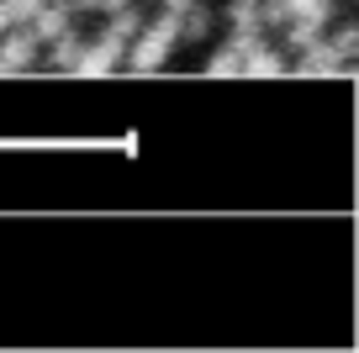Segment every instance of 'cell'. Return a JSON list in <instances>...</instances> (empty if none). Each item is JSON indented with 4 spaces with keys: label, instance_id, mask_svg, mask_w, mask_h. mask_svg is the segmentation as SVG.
<instances>
[{
    "label": "cell",
    "instance_id": "cell-1",
    "mask_svg": "<svg viewBox=\"0 0 359 353\" xmlns=\"http://www.w3.org/2000/svg\"><path fill=\"white\" fill-rule=\"evenodd\" d=\"M175 43H180V11H164V16H154V22L137 27V37L127 43L122 58L137 69V74H154V69H164V58L175 53Z\"/></svg>",
    "mask_w": 359,
    "mask_h": 353
},
{
    "label": "cell",
    "instance_id": "cell-2",
    "mask_svg": "<svg viewBox=\"0 0 359 353\" xmlns=\"http://www.w3.org/2000/svg\"><path fill=\"white\" fill-rule=\"evenodd\" d=\"M122 53H127V43H122V37L101 32L90 48L79 43V58H74V69H69V74H79V79H106L116 64H122Z\"/></svg>",
    "mask_w": 359,
    "mask_h": 353
},
{
    "label": "cell",
    "instance_id": "cell-3",
    "mask_svg": "<svg viewBox=\"0 0 359 353\" xmlns=\"http://www.w3.org/2000/svg\"><path fill=\"white\" fill-rule=\"evenodd\" d=\"M37 64V37L27 32L22 22L0 32V74H22V69Z\"/></svg>",
    "mask_w": 359,
    "mask_h": 353
},
{
    "label": "cell",
    "instance_id": "cell-4",
    "mask_svg": "<svg viewBox=\"0 0 359 353\" xmlns=\"http://www.w3.org/2000/svg\"><path fill=\"white\" fill-rule=\"evenodd\" d=\"M296 74H302V79H327V74H348V58L338 53L333 43H323V37H317V43H306V48H302V58H296Z\"/></svg>",
    "mask_w": 359,
    "mask_h": 353
},
{
    "label": "cell",
    "instance_id": "cell-5",
    "mask_svg": "<svg viewBox=\"0 0 359 353\" xmlns=\"http://www.w3.org/2000/svg\"><path fill=\"white\" fill-rule=\"evenodd\" d=\"M285 69H291V64H285V53H280V48H269L264 37L243 48V74L248 79H280Z\"/></svg>",
    "mask_w": 359,
    "mask_h": 353
},
{
    "label": "cell",
    "instance_id": "cell-6",
    "mask_svg": "<svg viewBox=\"0 0 359 353\" xmlns=\"http://www.w3.org/2000/svg\"><path fill=\"white\" fill-rule=\"evenodd\" d=\"M327 16H333V11H327V0H317L312 11H296L291 22H285V37H291V48H296V53H302L306 43H317V37H323Z\"/></svg>",
    "mask_w": 359,
    "mask_h": 353
},
{
    "label": "cell",
    "instance_id": "cell-7",
    "mask_svg": "<svg viewBox=\"0 0 359 353\" xmlns=\"http://www.w3.org/2000/svg\"><path fill=\"white\" fill-rule=\"evenodd\" d=\"M227 22H233V43H238V48L259 43V32H264V16H259V0H233V11H227Z\"/></svg>",
    "mask_w": 359,
    "mask_h": 353
},
{
    "label": "cell",
    "instance_id": "cell-8",
    "mask_svg": "<svg viewBox=\"0 0 359 353\" xmlns=\"http://www.w3.org/2000/svg\"><path fill=\"white\" fill-rule=\"evenodd\" d=\"M64 27H69V6H64V0H53V6H48V0H43V6H37V11L27 16V32H32L37 43H48V37H58V32H64Z\"/></svg>",
    "mask_w": 359,
    "mask_h": 353
},
{
    "label": "cell",
    "instance_id": "cell-9",
    "mask_svg": "<svg viewBox=\"0 0 359 353\" xmlns=\"http://www.w3.org/2000/svg\"><path fill=\"white\" fill-rule=\"evenodd\" d=\"M74 58H79V37L69 32V27L58 37H48V64L53 69H74Z\"/></svg>",
    "mask_w": 359,
    "mask_h": 353
},
{
    "label": "cell",
    "instance_id": "cell-10",
    "mask_svg": "<svg viewBox=\"0 0 359 353\" xmlns=\"http://www.w3.org/2000/svg\"><path fill=\"white\" fill-rule=\"evenodd\" d=\"M206 74H212V79H227V74H243V48H238V43L217 48V53H212V64H206Z\"/></svg>",
    "mask_w": 359,
    "mask_h": 353
},
{
    "label": "cell",
    "instance_id": "cell-11",
    "mask_svg": "<svg viewBox=\"0 0 359 353\" xmlns=\"http://www.w3.org/2000/svg\"><path fill=\"white\" fill-rule=\"evenodd\" d=\"M137 27H143V16L122 6V11H111V27H106V32H111V37H122V43H133V37H137Z\"/></svg>",
    "mask_w": 359,
    "mask_h": 353
},
{
    "label": "cell",
    "instance_id": "cell-12",
    "mask_svg": "<svg viewBox=\"0 0 359 353\" xmlns=\"http://www.w3.org/2000/svg\"><path fill=\"white\" fill-rule=\"evenodd\" d=\"M333 48H338L344 58H354V48H359V32H354V27H344V32L333 37Z\"/></svg>",
    "mask_w": 359,
    "mask_h": 353
},
{
    "label": "cell",
    "instance_id": "cell-13",
    "mask_svg": "<svg viewBox=\"0 0 359 353\" xmlns=\"http://www.w3.org/2000/svg\"><path fill=\"white\" fill-rule=\"evenodd\" d=\"M6 6H11V16H16V22H27V16H32L37 6H43V0H6Z\"/></svg>",
    "mask_w": 359,
    "mask_h": 353
},
{
    "label": "cell",
    "instance_id": "cell-14",
    "mask_svg": "<svg viewBox=\"0 0 359 353\" xmlns=\"http://www.w3.org/2000/svg\"><path fill=\"white\" fill-rule=\"evenodd\" d=\"M6 27H16V16H11V6L0 0V32H6Z\"/></svg>",
    "mask_w": 359,
    "mask_h": 353
},
{
    "label": "cell",
    "instance_id": "cell-15",
    "mask_svg": "<svg viewBox=\"0 0 359 353\" xmlns=\"http://www.w3.org/2000/svg\"><path fill=\"white\" fill-rule=\"evenodd\" d=\"M69 11H95V0H64Z\"/></svg>",
    "mask_w": 359,
    "mask_h": 353
}]
</instances>
